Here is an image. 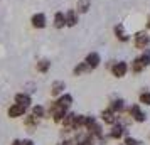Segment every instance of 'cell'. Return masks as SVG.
<instances>
[{
    "mask_svg": "<svg viewBox=\"0 0 150 145\" xmlns=\"http://www.w3.org/2000/svg\"><path fill=\"white\" fill-rule=\"evenodd\" d=\"M79 22V14L76 12V8H69L66 12V27H76Z\"/></svg>",
    "mask_w": 150,
    "mask_h": 145,
    "instance_id": "cell-11",
    "label": "cell"
},
{
    "mask_svg": "<svg viewBox=\"0 0 150 145\" xmlns=\"http://www.w3.org/2000/svg\"><path fill=\"white\" fill-rule=\"evenodd\" d=\"M147 30H149V32H150V15H149V17H147Z\"/></svg>",
    "mask_w": 150,
    "mask_h": 145,
    "instance_id": "cell-28",
    "label": "cell"
},
{
    "mask_svg": "<svg viewBox=\"0 0 150 145\" xmlns=\"http://www.w3.org/2000/svg\"><path fill=\"white\" fill-rule=\"evenodd\" d=\"M140 59L143 61V64L149 68L150 66V47H147V49H143L142 52H140Z\"/></svg>",
    "mask_w": 150,
    "mask_h": 145,
    "instance_id": "cell-23",
    "label": "cell"
},
{
    "mask_svg": "<svg viewBox=\"0 0 150 145\" xmlns=\"http://www.w3.org/2000/svg\"><path fill=\"white\" fill-rule=\"evenodd\" d=\"M32 115L37 118H44L46 117V108L42 106V105H34L32 106Z\"/></svg>",
    "mask_w": 150,
    "mask_h": 145,
    "instance_id": "cell-22",
    "label": "cell"
},
{
    "mask_svg": "<svg viewBox=\"0 0 150 145\" xmlns=\"http://www.w3.org/2000/svg\"><path fill=\"white\" fill-rule=\"evenodd\" d=\"M64 90H66V83L64 81H54V83L51 84V95L52 96H61L62 93H64Z\"/></svg>",
    "mask_w": 150,
    "mask_h": 145,
    "instance_id": "cell-14",
    "label": "cell"
},
{
    "mask_svg": "<svg viewBox=\"0 0 150 145\" xmlns=\"http://www.w3.org/2000/svg\"><path fill=\"white\" fill-rule=\"evenodd\" d=\"M14 100H15V103L22 105V106H25V108H29V106L32 105V98H30L29 93H17Z\"/></svg>",
    "mask_w": 150,
    "mask_h": 145,
    "instance_id": "cell-13",
    "label": "cell"
},
{
    "mask_svg": "<svg viewBox=\"0 0 150 145\" xmlns=\"http://www.w3.org/2000/svg\"><path fill=\"white\" fill-rule=\"evenodd\" d=\"M35 68H37L39 73H47L49 69H51V61H49V59H41V61L37 62Z\"/></svg>",
    "mask_w": 150,
    "mask_h": 145,
    "instance_id": "cell-21",
    "label": "cell"
},
{
    "mask_svg": "<svg viewBox=\"0 0 150 145\" xmlns=\"http://www.w3.org/2000/svg\"><path fill=\"white\" fill-rule=\"evenodd\" d=\"M84 62H86L89 68H91V71H93V69L100 68V64H101V56H100V52L93 51V52H89V54L84 57Z\"/></svg>",
    "mask_w": 150,
    "mask_h": 145,
    "instance_id": "cell-7",
    "label": "cell"
},
{
    "mask_svg": "<svg viewBox=\"0 0 150 145\" xmlns=\"http://www.w3.org/2000/svg\"><path fill=\"white\" fill-rule=\"evenodd\" d=\"M89 71H91V68H89L84 61H83V62H78V64L74 66V69H73V74H74V76H81V74L89 73Z\"/></svg>",
    "mask_w": 150,
    "mask_h": 145,
    "instance_id": "cell-20",
    "label": "cell"
},
{
    "mask_svg": "<svg viewBox=\"0 0 150 145\" xmlns=\"http://www.w3.org/2000/svg\"><path fill=\"white\" fill-rule=\"evenodd\" d=\"M147 69V66L143 64V61L140 59V56H137L133 61L130 62V71L133 73V74H140V73H143Z\"/></svg>",
    "mask_w": 150,
    "mask_h": 145,
    "instance_id": "cell-12",
    "label": "cell"
},
{
    "mask_svg": "<svg viewBox=\"0 0 150 145\" xmlns=\"http://www.w3.org/2000/svg\"><path fill=\"white\" fill-rule=\"evenodd\" d=\"M108 108H111L116 115H120V113H123V110H125V100H123V98H115V100H111V103H110Z\"/></svg>",
    "mask_w": 150,
    "mask_h": 145,
    "instance_id": "cell-15",
    "label": "cell"
},
{
    "mask_svg": "<svg viewBox=\"0 0 150 145\" xmlns=\"http://www.w3.org/2000/svg\"><path fill=\"white\" fill-rule=\"evenodd\" d=\"M66 113H68V110H66L64 106H61L57 101H52V103L49 105V117L52 118L54 123H62Z\"/></svg>",
    "mask_w": 150,
    "mask_h": 145,
    "instance_id": "cell-2",
    "label": "cell"
},
{
    "mask_svg": "<svg viewBox=\"0 0 150 145\" xmlns=\"http://www.w3.org/2000/svg\"><path fill=\"white\" fill-rule=\"evenodd\" d=\"M138 101L145 106H150V91H142L138 96Z\"/></svg>",
    "mask_w": 150,
    "mask_h": 145,
    "instance_id": "cell-24",
    "label": "cell"
},
{
    "mask_svg": "<svg viewBox=\"0 0 150 145\" xmlns=\"http://www.w3.org/2000/svg\"><path fill=\"white\" fill-rule=\"evenodd\" d=\"M22 145H34V142H32L30 138H24V140H22Z\"/></svg>",
    "mask_w": 150,
    "mask_h": 145,
    "instance_id": "cell-26",
    "label": "cell"
},
{
    "mask_svg": "<svg viewBox=\"0 0 150 145\" xmlns=\"http://www.w3.org/2000/svg\"><path fill=\"white\" fill-rule=\"evenodd\" d=\"M130 69V64L127 61H113V64H111V68H110V71H111V74L115 78H125L127 76V73H128Z\"/></svg>",
    "mask_w": 150,
    "mask_h": 145,
    "instance_id": "cell-3",
    "label": "cell"
},
{
    "mask_svg": "<svg viewBox=\"0 0 150 145\" xmlns=\"http://www.w3.org/2000/svg\"><path fill=\"white\" fill-rule=\"evenodd\" d=\"M30 24H32V27L34 29H44L47 25V19H46V14H42V12H37L30 17Z\"/></svg>",
    "mask_w": 150,
    "mask_h": 145,
    "instance_id": "cell-8",
    "label": "cell"
},
{
    "mask_svg": "<svg viewBox=\"0 0 150 145\" xmlns=\"http://www.w3.org/2000/svg\"><path fill=\"white\" fill-rule=\"evenodd\" d=\"M132 44L138 51H143V49L150 47V32L149 30H138V32H135L132 35Z\"/></svg>",
    "mask_w": 150,
    "mask_h": 145,
    "instance_id": "cell-1",
    "label": "cell"
},
{
    "mask_svg": "<svg viewBox=\"0 0 150 145\" xmlns=\"http://www.w3.org/2000/svg\"><path fill=\"white\" fill-rule=\"evenodd\" d=\"M25 111H27L25 106H22V105H19V103H14L7 110V115L10 118H19V117H25Z\"/></svg>",
    "mask_w": 150,
    "mask_h": 145,
    "instance_id": "cell-10",
    "label": "cell"
},
{
    "mask_svg": "<svg viewBox=\"0 0 150 145\" xmlns=\"http://www.w3.org/2000/svg\"><path fill=\"white\" fill-rule=\"evenodd\" d=\"M52 25H54L56 29H64L66 27V12H56Z\"/></svg>",
    "mask_w": 150,
    "mask_h": 145,
    "instance_id": "cell-16",
    "label": "cell"
},
{
    "mask_svg": "<svg viewBox=\"0 0 150 145\" xmlns=\"http://www.w3.org/2000/svg\"><path fill=\"white\" fill-rule=\"evenodd\" d=\"M10 145H22V140H19V138H15V140H14V142H12Z\"/></svg>",
    "mask_w": 150,
    "mask_h": 145,
    "instance_id": "cell-27",
    "label": "cell"
},
{
    "mask_svg": "<svg viewBox=\"0 0 150 145\" xmlns=\"http://www.w3.org/2000/svg\"><path fill=\"white\" fill-rule=\"evenodd\" d=\"M123 144H125V145H138L140 142H138V140H135L133 137H125Z\"/></svg>",
    "mask_w": 150,
    "mask_h": 145,
    "instance_id": "cell-25",
    "label": "cell"
},
{
    "mask_svg": "<svg viewBox=\"0 0 150 145\" xmlns=\"http://www.w3.org/2000/svg\"><path fill=\"white\" fill-rule=\"evenodd\" d=\"M56 101H57V103L61 105V106H64L66 110H69L74 100H73V95H69V93H62L61 96H59L57 100H56Z\"/></svg>",
    "mask_w": 150,
    "mask_h": 145,
    "instance_id": "cell-17",
    "label": "cell"
},
{
    "mask_svg": "<svg viewBox=\"0 0 150 145\" xmlns=\"http://www.w3.org/2000/svg\"><path fill=\"white\" fill-rule=\"evenodd\" d=\"M91 8V0H78L76 2V12L78 14H88Z\"/></svg>",
    "mask_w": 150,
    "mask_h": 145,
    "instance_id": "cell-18",
    "label": "cell"
},
{
    "mask_svg": "<svg viewBox=\"0 0 150 145\" xmlns=\"http://www.w3.org/2000/svg\"><path fill=\"white\" fill-rule=\"evenodd\" d=\"M128 115H130V118H132L133 122H137V123H143V122L147 120V113L142 110L140 103L132 105V106L128 108Z\"/></svg>",
    "mask_w": 150,
    "mask_h": 145,
    "instance_id": "cell-4",
    "label": "cell"
},
{
    "mask_svg": "<svg viewBox=\"0 0 150 145\" xmlns=\"http://www.w3.org/2000/svg\"><path fill=\"white\" fill-rule=\"evenodd\" d=\"M123 135H127V127L123 123H115L111 125V130L108 133V138H113V140H118V138H122Z\"/></svg>",
    "mask_w": 150,
    "mask_h": 145,
    "instance_id": "cell-6",
    "label": "cell"
},
{
    "mask_svg": "<svg viewBox=\"0 0 150 145\" xmlns=\"http://www.w3.org/2000/svg\"><path fill=\"white\" fill-rule=\"evenodd\" d=\"M113 35H115V39L118 42H130L132 41V34L127 32V29L123 24H116L115 27H113Z\"/></svg>",
    "mask_w": 150,
    "mask_h": 145,
    "instance_id": "cell-5",
    "label": "cell"
},
{
    "mask_svg": "<svg viewBox=\"0 0 150 145\" xmlns=\"http://www.w3.org/2000/svg\"><path fill=\"white\" fill-rule=\"evenodd\" d=\"M39 120H41V118L34 117V115L30 113V115H27V117L24 118V125L29 128V132H34V128L39 125Z\"/></svg>",
    "mask_w": 150,
    "mask_h": 145,
    "instance_id": "cell-19",
    "label": "cell"
},
{
    "mask_svg": "<svg viewBox=\"0 0 150 145\" xmlns=\"http://www.w3.org/2000/svg\"><path fill=\"white\" fill-rule=\"evenodd\" d=\"M100 117H101V122H103V123H106V125H115V123H118V117H116V113L111 110V108L103 110Z\"/></svg>",
    "mask_w": 150,
    "mask_h": 145,
    "instance_id": "cell-9",
    "label": "cell"
}]
</instances>
